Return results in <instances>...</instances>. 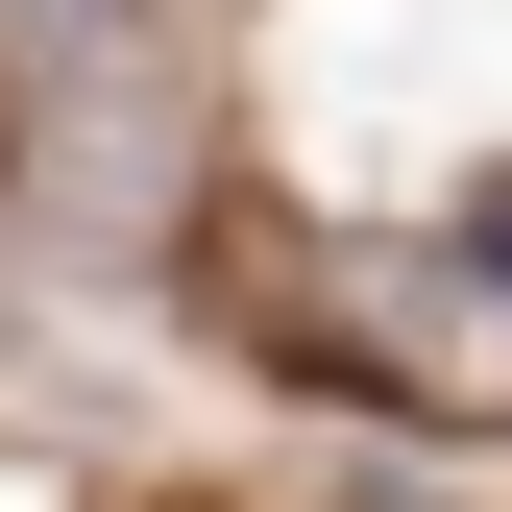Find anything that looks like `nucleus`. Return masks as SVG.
Masks as SVG:
<instances>
[{"mask_svg":"<svg viewBox=\"0 0 512 512\" xmlns=\"http://www.w3.org/2000/svg\"><path fill=\"white\" fill-rule=\"evenodd\" d=\"M464 220H488V244H512V171H488V196H464Z\"/></svg>","mask_w":512,"mask_h":512,"instance_id":"obj_4","label":"nucleus"},{"mask_svg":"<svg viewBox=\"0 0 512 512\" xmlns=\"http://www.w3.org/2000/svg\"><path fill=\"white\" fill-rule=\"evenodd\" d=\"M98 49H147V0H0V74H25V98L98 74Z\"/></svg>","mask_w":512,"mask_h":512,"instance_id":"obj_3","label":"nucleus"},{"mask_svg":"<svg viewBox=\"0 0 512 512\" xmlns=\"http://www.w3.org/2000/svg\"><path fill=\"white\" fill-rule=\"evenodd\" d=\"M244 293H293L269 342L391 391L439 439H512V244L488 220H391V244H244Z\"/></svg>","mask_w":512,"mask_h":512,"instance_id":"obj_1","label":"nucleus"},{"mask_svg":"<svg viewBox=\"0 0 512 512\" xmlns=\"http://www.w3.org/2000/svg\"><path fill=\"white\" fill-rule=\"evenodd\" d=\"M25 220L74 244V269H122V244H196V98H171L147 49L49 74V98H25Z\"/></svg>","mask_w":512,"mask_h":512,"instance_id":"obj_2","label":"nucleus"}]
</instances>
